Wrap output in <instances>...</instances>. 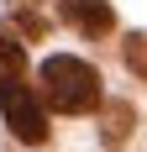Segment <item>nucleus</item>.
I'll list each match as a JSON object with an SVG mask.
<instances>
[{
    "label": "nucleus",
    "mask_w": 147,
    "mask_h": 152,
    "mask_svg": "<svg viewBox=\"0 0 147 152\" xmlns=\"http://www.w3.org/2000/svg\"><path fill=\"white\" fill-rule=\"evenodd\" d=\"M11 74H26V47L11 31H0V79H11Z\"/></svg>",
    "instance_id": "5"
},
{
    "label": "nucleus",
    "mask_w": 147,
    "mask_h": 152,
    "mask_svg": "<svg viewBox=\"0 0 147 152\" xmlns=\"http://www.w3.org/2000/svg\"><path fill=\"white\" fill-rule=\"evenodd\" d=\"M42 100L53 110H63V115H89V110L100 105V74L84 58L58 53V58L42 63Z\"/></svg>",
    "instance_id": "1"
},
{
    "label": "nucleus",
    "mask_w": 147,
    "mask_h": 152,
    "mask_svg": "<svg viewBox=\"0 0 147 152\" xmlns=\"http://www.w3.org/2000/svg\"><path fill=\"white\" fill-rule=\"evenodd\" d=\"M58 16H63V26L84 31V37H110L116 31V11L105 0H58Z\"/></svg>",
    "instance_id": "3"
},
{
    "label": "nucleus",
    "mask_w": 147,
    "mask_h": 152,
    "mask_svg": "<svg viewBox=\"0 0 147 152\" xmlns=\"http://www.w3.org/2000/svg\"><path fill=\"white\" fill-rule=\"evenodd\" d=\"M121 53H126V68H132L137 79H147V37L142 31H132V37L121 42Z\"/></svg>",
    "instance_id": "6"
},
{
    "label": "nucleus",
    "mask_w": 147,
    "mask_h": 152,
    "mask_svg": "<svg viewBox=\"0 0 147 152\" xmlns=\"http://www.w3.org/2000/svg\"><path fill=\"white\" fill-rule=\"evenodd\" d=\"M0 110H5V126H11L16 142H32V147L47 142V110L37 105V94L26 89V74L0 79Z\"/></svg>",
    "instance_id": "2"
},
{
    "label": "nucleus",
    "mask_w": 147,
    "mask_h": 152,
    "mask_svg": "<svg viewBox=\"0 0 147 152\" xmlns=\"http://www.w3.org/2000/svg\"><path fill=\"white\" fill-rule=\"evenodd\" d=\"M16 26L26 31V37H42V31H47V21H42V16H32V11H16Z\"/></svg>",
    "instance_id": "7"
},
{
    "label": "nucleus",
    "mask_w": 147,
    "mask_h": 152,
    "mask_svg": "<svg viewBox=\"0 0 147 152\" xmlns=\"http://www.w3.org/2000/svg\"><path fill=\"white\" fill-rule=\"evenodd\" d=\"M16 5H26V0H16Z\"/></svg>",
    "instance_id": "8"
},
{
    "label": "nucleus",
    "mask_w": 147,
    "mask_h": 152,
    "mask_svg": "<svg viewBox=\"0 0 147 152\" xmlns=\"http://www.w3.org/2000/svg\"><path fill=\"white\" fill-rule=\"evenodd\" d=\"M132 121H137V110L126 105V100L105 105V147H110V152H116V147H126V137H132Z\"/></svg>",
    "instance_id": "4"
}]
</instances>
